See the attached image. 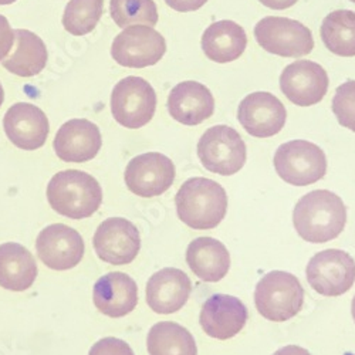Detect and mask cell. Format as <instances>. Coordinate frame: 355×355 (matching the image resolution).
<instances>
[{"label":"cell","mask_w":355,"mask_h":355,"mask_svg":"<svg viewBox=\"0 0 355 355\" xmlns=\"http://www.w3.org/2000/svg\"><path fill=\"white\" fill-rule=\"evenodd\" d=\"M347 223L343 199L331 191L318 189L304 195L293 211V225L302 239L325 243L341 234Z\"/></svg>","instance_id":"obj_1"},{"label":"cell","mask_w":355,"mask_h":355,"mask_svg":"<svg viewBox=\"0 0 355 355\" xmlns=\"http://www.w3.org/2000/svg\"><path fill=\"white\" fill-rule=\"evenodd\" d=\"M178 218L196 230L216 227L227 212L225 188L208 178H191L175 196Z\"/></svg>","instance_id":"obj_2"},{"label":"cell","mask_w":355,"mask_h":355,"mask_svg":"<svg viewBox=\"0 0 355 355\" xmlns=\"http://www.w3.org/2000/svg\"><path fill=\"white\" fill-rule=\"evenodd\" d=\"M47 200L51 209L70 219L94 215L103 203V189L94 176L83 171L57 172L49 182Z\"/></svg>","instance_id":"obj_3"},{"label":"cell","mask_w":355,"mask_h":355,"mask_svg":"<svg viewBox=\"0 0 355 355\" xmlns=\"http://www.w3.org/2000/svg\"><path fill=\"white\" fill-rule=\"evenodd\" d=\"M257 311L269 321H287L297 315L304 304V288L291 273L275 270L261 277L254 290Z\"/></svg>","instance_id":"obj_4"},{"label":"cell","mask_w":355,"mask_h":355,"mask_svg":"<svg viewBox=\"0 0 355 355\" xmlns=\"http://www.w3.org/2000/svg\"><path fill=\"white\" fill-rule=\"evenodd\" d=\"M275 168L284 182L294 187H307L325 176L327 158L318 145L304 139H295L277 148Z\"/></svg>","instance_id":"obj_5"},{"label":"cell","mask_w":355,"mask_h":355,"mask_svg":"<svg viewBox=\"0 0 355 355\" xmlns=\"http://www.w3.org/2000/svg\"><path fill=\"white\" fill-rule=\"evenodd\" d=\"M155 110V90L142 77H125L114 87L111 93V112L120 125L130 130L142 128L153 120Z\"/></svg>","instance_id":"obj_6"},{"label":"cell","mask_w":355,"mask_h":355,"mask_svg":"<svg viewBox=\"0 0 355 355\" xmlns=\"http://www.w3.org/2000/svg\"><path fill=\"white\" fill-rule=\"evenodd\" d=\"M246 144L241 134L227 125H215L198 142V157L209 172L222 176L238 173L246 164Z\"/></svg>","instance_id":"obj_7"},{"label":"cell","mask_w":355,"mask_h":355,"mask_svg":"<svg viewBox=\"0 0 355 355\" xmlns=\"http://www.w3.org/2000/svg\"><path fill=\"white\" fill-rule=\"evenodd\" d=\"M254 37L263 50L280 57H303L314 49L310 28L287 17L261 19L254 27Z\"/></svg>","instance_id":"obj_8"},{"label":"cell","mask_w":355,"mask_h":355,"mask_svg":"<svg viewBox=\"0 0 355 355\" xmlns=\"http://www.w3.org/2000/svg\"><path fill=\"white\" fill-rule=\"evenodd\" d=\"M166 53L164 36L150 26H130L118 35L111 46L114 62L128 69L155 66Z\"/></svg>","instance_id":"obj_9"},{"label":"cell","mask_w":355,"mask_h":355,"mask_svg":"<svg viewBox=\"0 0 355 355\" xmlns=\"http://www.w3.org/2000/svg\"><path fill=\"white\" fill-rule=\"evenodd\" d=\"M313 290L325 297H337L355 283V261L344 250L329 249L314 254L306 270Z\"/></svg>","instance_id":"obj_10"},{"label":"cell","mask_w":355,"mask_h":355,"mask_svg":"<svg viewBox=\"0 0 355 355\" xmlns=\"http://www.w3.org/2000/svg\"><path fill=\"white\" fill-rule=\"evenodd\" d=\"M36 250L49 269L64 272L83 260L85 245L77 230L64 223H54L39 233Z\"/></svg>","instance_id":"obj_11"},{"label":"cell","mask_w":355,"mask_h":355,"mask_svg":"<svg viewBox=\"0 0 355 355\" xmlns=\"http://www.w3.org/2000/svg\"><path fill=\"white\" fill-rule=\"evenodd\" d=\"M173 162L159 153H148L130 161L125 169L127 188L141 198L165 193L175 181Z\"/></svg>","instance_id":"obj_12"},{"label":"cell","mask_w":355,"mask_h":355,"mask_svg":"<svg viewBox=\"0 0 355 355\" xmlns=\"http://www.w3.org/2000/svg\"><path fill=\"white\" fill-rule=\"evenodd\" d=\"M329 74L318 63L299 60L288 64L280 76V90L299 107L318 104L329 92Z\"/></svg>","instance_id":"obj_13"},{"label":"cell","mask_w":355,"mask_h":355,"mask_svg":"<svg viewBox=\"0 0 355 355\" xmlns=\"http://www.w3.org/2000/svg\"><path fill=\"white\" fill-rule=\"evenodd\" d=\"M93 245L103 261L123 266L134 261L138 256L141 238L132 222L124 218H110L97 227Z\"/></svg>","instance_id":"obj_14"},{"label":"cell","mask_w":355,"mask_h":355,"mask_svg":"<svg viewBox=\"0 0 355 355\" xmlns=\"http://www.w3.org/2000/svg\"><path fill=\"white\" fill-rule=\"evenodd\" d=\"M238 120L252 137L269 138L283 130L287 111L276 96L257 92L242 100L238 108Z\"/></svg>","instance_id":"obj_15"},{"label":"cell","mask_w":355,"mask_h":355,"mask_svg":"<svg viewBox=\"0 0 355 355\" xmlns=\"http://www.w3.org/2000/svg\"><path fill=\"white\" fill-rule=\"evenodd\" d=\"M248 317V309L239 299L227 294H214L203 303L199 322L209 337L229 340L245 329Z\"/></svg>","instance_id":"obj_16"},{"label":"cell","mask_w":355,"mask_h":355,"mask_svg":"<svg viewBox=\"0 0 355 355\" xmlns=\"http://www.w3.org/2000/svg\"><path fill=\"white\" fill-rule=\"evenodd\" d=\"M3 127L12 144L24 151L39 150L46 144L50 132L47 115L28 103L12 105L5 114Z\"/></svg>","instance_id":"obj_17"},{"label":"cell","mask_w":355,"mask_h":355,"mask_svg":"<svg viewBox=\"0 0 355 355\" xmlns=\"http://www.w3.org/2000/svg\"><path fill=\"white\" fill-rule=\"evenodd\" d=\"M103 138L98 127L81 118L70 120L57 131L53 141L55 155L64 162H87L100 153Z\"/></svg>","instance_id":"obj_18"},{"label":"cell","mask_w":355,"mask_h":355,"mask_svg":"<svg viewBox=\"0 0 355 355\" xmlns=\"http://www.w3.org/2000/svg\"><path fill=\"white\" fill-rule=\"evenodd\" d=\"M166 107L175 121L195 127L214 115L215 98L206 85L198 81H182L171 90Z\"/></svg>","instance_id":"obj_19"},{"label":"cell","mask_w":355,"mask_h":355,"mask_svg":"<svg viewBox=\"0 0 355 355\" xmlns=\"http://www.w3.org/2000/svg\"><path fill=\"white\" fill-rule=\"evenodd\" d=\"M191 291L192 283L185 272L165 268L148 280L146 303L158 314H172L188 303Z\"/></svg>","instance_id":"obj_20"},{"label":"cell","mask_w":355,"mask_h":355,"mask_svg":"<svg viewBox=\"0 0 355 355\" xmlns=\"http://www.w3.org/2000/svg\"><path fill=\"white\" fill-rule=\"evenodd\" d=\"M93 300L100 313L111 318H120L137 307L138 286L125 273H108L94 284Z\"/></svg>","instance_id":"obj_21"},{"label":"cell","mask_w":355,"mask_h":355,"mask_svg":"<svg viewBox=\"0 0 355 355\" xmlns=\"http://www.w3.org/2000/svg\"><path fill=\"white\" fill-rule=\"evenodd\" d=\"M248 36L245 28L232 20L212 23L202 35V50L209 60L226 64L245 53Z\"/></svg>","instance_id":"obj_22"},{"label":"cell","mask_w":355,"mask_h":355,"mask_svg":"<svg viewBox=\"0 0 355 355\" xmlns=\"http://www.w3.org/2000/svg\"><path fill=\"white\" fill-rule=\"evenodd\" d=\"M187 263L200 280L216 283L230 269V254L222 242L212 238H198L187 249Z\"/></svg>","instance_id":"obj_23"},{"label":"cell","mask_w":355,"mask_h":355,"mask_svg":"<svg viewBox=\"0 0 355 355\" xmlns=\"http://www.w3.org/2000/svg\"><path fill=\"white\" fill-rule=\"evenodd\" d=\"M33 254L19 243L0 245V286L10 291L31 288L37 279Z\"/></svg>","instance_id":"obj_24"},{"label":"cell","mask_w":355,"mask_h":355,"mask_svg":"<svg viewBox=\"0 0 355 355\" xmlns=\"http://www.w3.org/2000/svg\"><path fill=\"white\" fill-rule=\"evenodd\" d=\"M15 42V50L2 60L3 67L19 77H35L40 74L47 64L44 42L33 32L24 28H16Z\"/></svg>","instance_id":"obj_25"},{"label":"cell","mask_w":355,"mask_h":355,"mask_svg":"<svg viewBox=\"0 0 355 355\" xmlns=\"http://www.w3.org/2000/svg\"><path fill=\"white\" fill-rule=\"evenodd\" d=\"M146 347L150 355H198L192 334L181 324L161 321L148 333Z\"/></svg>","instance_id":"obj_26"},{"label":"cell","mask_w":355,"mask_h":355,"mask_svg":"<svg viewBox=\"0 0 355 355\" xmlns=\"http://www.w3.org/2000/svg\"><path fill=\"white\" fill-rule=\"evenodd\" d=\"M321 40L333 54L340 57L355 55V12L336 10L321 23Z\"/></svg>","instance_id":"obj_27"},{"label":"cell","mask_w":355,"mask_h":355,"mask_svg":"<svg viewBox=\"0 0 355 355\" xmlns=\"http://www.w3.org/2000/svg\"><path fill=\"white\" fill-rule=\"evenodd\" d=\"M104 12V0H70L64 9L63 26L73 36H85L97 27Z\"/></svg>","instance_id":"obj_28"},{"label":"cell","mask_w":355,"mask_h":355,"mask_svg":"<svg viewBox=\"0 0 355 355\" xmlns=\"http://www.w3.org/2000/svg\"><path fill=\"white\" fill-rule=\"evenodd\" d=\"M110 13L114 23L121 27L158 24V8L154 0H110Z\"/></svg>","instance_id":"obj_29"},{"label":"cell","mask_w":355,"mask_h":355,"mask_svg":"<svg viewBox=\"0 0 355 355\" xmlns=\"http://www.w3.org/2000/svg\"><path fill=\"white\" fill-rule=\"evenodd\" d=\"M333 112L338 123L355 132V81L348 80L341 84L333 98Z\"/></svg>","instance_id":"obj_30"},{"label":"cell","mask_w":355,"mask_h":355,"mask_svg":"<svg viewBox=\"0 0 355 355\" xmlns=\"http://www.w3.org/2000/svg\"><path fill=\"white\" fill-rule=\"evenodd\" d=\"M88 355H135L131 347L120 340L114 337H107L100 341H97Z\"/></svg>","instance_id":"obj_31"},{"label":"cell","mask_w":355,"mask_h":355,"mask_svg":"<svg viewBox=\"0 0 355 355\" xmlns=\"http://www.w3.org/2000/svg\"><path fill=\"white\" fill-rule=\"evenodd\" d=\"M15 43V31L10 27L9 20L0 15V62L9 55Z\"/></svg>","instance_id":"obj_32"},{"label":"cell","mask_w":355,"mask_h":355,"mask_svg":"<svg viewBox=\"0 0 355 355\" xmlns=\"http://www.w3.org/2000/svg\"><path fill=\"white\" fill-rule=\"evenodd\" d=\"M208 0H165V3L181 13H187V12H195L198 9H200L202 6H205V3Z\"/></svg>","instance_id":"obj_33"},{"label":"cell","mask_w":355,"mask_h":355,"mask_svg":"<svg viewBox=\"0 0 355 355\" xmlns=\"http://www.w3.org/2000/svg\"><path fill=\"white\" fill-rule=\"evenodd\" d=\"M259 2L263 6L273 9V10H284V9L294 6L299 2V0H259Z\"/></svg>","instance_id":"obj_34"},{"label":"cell","mask_w":355,"mask_h":355,"mask_svg":"<svg viewBox=\"0 0 355 355\" xmlns=\"http://www.w3.org/2000/svg\"><path fill=\"white\" fill-rule=\"evenodd\" d=\"M273 355H311L306 348L299 345H287L277 349Z\"/></svg>","instance_id":"obj_35"},{"label":"cell","mask_w":355,"mask_h":355,"mask_svg":"<svg viewBox=\"0 0 355 355\" xmlns=\"http://www.w3.org/2000/svg\"><path fill=\"white\" fill-rule=\"evenodd\" d=\"M3 101H5V92H3L2 84H0V107H2Z\"/></svg>","instance_id":"obj_36"},{"label":"cell","mask_w":355,"mask_h":355,"mask_svg":"<svg viewBox=\"0 0 355 355\" xmlns=\"http://www.w3.org/2000/svg\"><path fill=\"white\" fill-rule=\"evenodd\" d=\"M351 313H352V318H354V321H355V295H354V299H352V306H351Z\"/></svg>","instance_id":"obj_37"},{"label":"cell","mask_w":355,"mask_h":355,"mask_svg":"<svg viewBox=\"0 0 355 355\" xmlns=\"http://www.w3.org/2000/svg\"><path fill=\"white\" fill-rule=\"evenodd\" d=\"M16 0H0V5H12Z\"/></svg>","instance_id":"obj_38"},{"label":"cell","mask_w":355,"mask_h":355,"mask_svg":"<svg viewBox=\"0 0 355 355\" xmlns=\"http://www.w3.org/2000/svg\"><path fill=\"white\" fill-rule=\"evenodd\" d=\"M349 2H352V3H355V0H349Z\"/></svg>","instance_id":"obj_39"},{"label":"cell","mask_w":355,"mask_h":355,"mask_svg":"<svg viewBox=\"0 0 355 355\" xmlns=\"http://www.w3.org/2000/svg\"><path fill=\"white\" fill-rule=\"evenodd\" d=\"M345 355H355V354H345Z\"/></svg>","instance_id":"obj_40"}]
</instances>
